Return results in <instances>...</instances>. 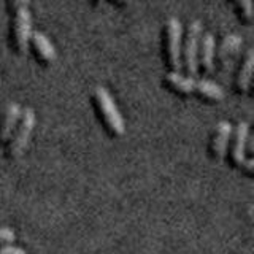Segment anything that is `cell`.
Instances as JSON below:
<instances>
[{"mask_svg":"<svg viewBox=\"0 0 254 254\" xmlns=\"http://www.w3.org/2000/svg\"><path fill=\"white\" fill-rule=\"evenodd\" d=\"M253 65H254V51L248 48L245 51L234 76V91L237 94H246L251 87V76H253Z\"/></svg>","mask_w":254,"mask_h":254,"instance_id":"obj_11","label":"cell"},{"mask_svg":"<svg viewBox=\"0 0 254 254\" xmlns=\"http://www.w3.org/2000/svg\"><path fill=\"white\" fill-rule=\"evenodd\" d=\"M21 107L16 102H10L0 115V146H5L8 138L11 137L16 124L19 121Z\"/></svg>","mask_w":254,"mask_h":254,"instance_id":"obj_12","label":"cell"},{"mask_svg":"<svg viewBox=\"0 0 254 254\" xmlns=\"http://www.w3.org/2000/svg\"><path fill=\"white\" fill-rule=\"evenodd\" d=\"M248 138H250V126L246 121H238L232 127L230 140L226 149L224 159L230 167H238L246 159V149H248Z\"/></svg>","mask_w":254,"mask_h":254,"instance_id":"obj_6","label":"cell"},{"mask_svg":"<svg viewBox=\"0 0 254 254\" xmlns=\"http://www.w3.org/2000/svg\"><path fill=\"white\" fill-rule=\"evenodd\" d=\"M162 86L175 95L186 97V95L192 94L194 79L183 75L181 71H167L162 78Z\"/></svg>","mask_w":254,"mask_h":254,"instance_id":"obj_13","label":"cell"},{"mask_svg":"<svg viewBox=\"0 0 254 254\" xmlns=\"http://www.w3.org/2000/svg\"><path fill=\"white\" fill-rule=\"evenodd\" d=\"M34 126H35V113L34 110L26 107V108H21V115H19V121L16 124L14 130L11 133V137L8 138L6 145L3 146L5 151V157L10 159V161H14L18 159L22 151L26 149L29 138L32 135V130H34Z\"/></svg>","mask_w":254,"mask_h":254,"instance_id":"obj_5","label":"cell"},{"mask_svg":"<svg viewBox=\"0 0 254 254\" xmlns=\"http://www.w3.org/2000/svg\"><path fill=\"white\" fill-rule=\"evenodd\" d=\"M192 94L205 103H219L224 99V91L221 89V86L205 78L194 79Z\"/></svg>","mask_w":254,"mask_h":254,"instance_id":"obj_14","label":"cell"},{"mask_svg":"<svg viewBox=\"0 0 254 254\" xmlns=\"http://www.w3.org/2000/svg\"><path fill=\"white\" fill-rule=\"evenodd\" d=\"M91 105L97 121L102 124L105 132L113 138H119L124 135V119L119 113L116 103L110 92L103 86H95L91 92Z\"/></svg>","mask_w":254,"mask_h":254,"instance_id":"obj_2","label":"cell"},{"mask_svg":"<svg viewBox=\"0 0 254 254\" xmlns=\"http://www.w3.org/2000/svg\"><path fill=\"white\" fill-rule=\"evenodd\" d=\"M29 48H30L32 56H34V59L40 65H45V67L51 65L56 61V48L42 32H38V30L32 32L30 40H29Z\"/></svg>","mask_w":254,"mask_h":254,"instance_id":"obj_10","label":"cell"},{"mask_svg":"<svg viewBox=\"0 0 254 254\" xmlns=\"http://www.w3.org/2000/svg\"><path fill=\"white\" fill-rule=\"evenodd\" d=\"M234 13L237 19L245 26H250L253 22V3L250 0H242V2L234 3Z\"/></svg>","mask_w":254,"mask_h":254,"instance_id":"obj_15","label":"cell"},{"mask_svg":"<svg viewBox=\"0 0 254 254\" xmlns=\"http://www.w3.org/2000/svg\"><path fill=\"white\" fill-rule=\"evenodd\" d=\"M183 26L178 18H169L161 32V54L169 71H181Z\"/></svg>","mask_w":254,"mask_h":254,"instance_id":"obj_3","label":"cell"},{"mask_svg":"<svg viewBox=\"0 0 254 254\" xmlns=\"http://www.w3.org/2000/svg\"><path fill=\"white\" fill-rule=\"evenodd\" d=\"M232 124L229 121H219L214 126V129L210 135V141H208V148H206V153L211 161H222L226 156V149L230 140V133H232Z\"/></svg>","mask_w":254,"mask_h":254,"instance_id":"obj_7","label":"cell"},{"mask_svg":"<svg viewBox=\"0 0 254 254\" xmlns=\"http://www.w3.org/2000/svg\"><path fill=\"white\" fill-rule=\"evenodd\" d=\"M243 40L237 34H227L221 40L218 48H214V67L218 70H224L229 67V64L240 51Z\"/></svg>","mask_w":254,"mask_h":254,"instance_id":"obj_8","label":"cell"},{"mask_svg":"<svg viewBox=\"0 0 254 254\" xmlns=\"http://www.w3.org/2000/svg\"><path fill=\"white\" fill-rule=\"evenodd\" d=\"M16 238V234L10 227H0V248L10 246Z\"/></svg>","mask_w":254,"mask_h":254,"instance_id":"obj_16","label":"cell"},{"mask_svg":"<svg viewBox=\"0 0 254 254\" xmlns=\"http://www.w3.org/2000/svg\"><path fill=\"white\" fill-rule=\"evenodd\" d=\"M214 48H216V42L213 34L203 32L197 48V73L206 76L214 70Z\"/></svg>","mask_w":254,"mask_h":254,"instance_id":"obj_9","label":"cell"},{"mask_svg":"<svg viewBox=\"0 0 254 254\" xmlns=\"http://www.w3.org/2000/svg\"><path fill=\"white\" fill-rule=\"evenodd\" d=\"M6 10L10 13L8 22V46L10 50L22 56L29 50V40L32 35V18L27 2H6Z\"/></svg>","mask_w":254,"mask_h":254,"instance_id":"obj_1","label":"cell"},{"mask_svg":"<svg viewBox=\"0 0 254 254\" xmlns=\"http://www.w3.org/2000/svg\"><path fill=\"white\" fill-rule=\"evenodd\" d=\"M202 35V22L192 19L186 24L183 30V43H181V70L183 75L195 79L197 76V48L198 40Z\"/></svg>","mask_w":254,"mask_h":254,"instance_id":"obj_4","label":"cell"},{"mask_svg":"<svg viewBox=\"0 0 254 254\" xmlns=\"http://www.w3.org/2000/svg\"><path fill=\"white\" fill-rule=\"evenodd\" d=\"M238 169H240V172L245 173L248 178H251V177H253V169H254V161H253V157H251V156H250V157H246L245 161L242 162V165L238 167Z\"/></svg>","mask_w":254,"mask_h":254,"instance_id":"obj_17","label":"cell"},{"mask_svg":"<svg viewBox=\"0 0 254 254\" xmlns=\"http://www.w3.org/2000/svg\"><path fill=\"white\" fill-rule=\"evenodd\" d=\"M0 254H27L22 248H18V246H5V248H0Z\"/></svg>","mask_w":254,"mask_h":254,"instance_id":"obj_18","label":"cell"}]
</instances>
